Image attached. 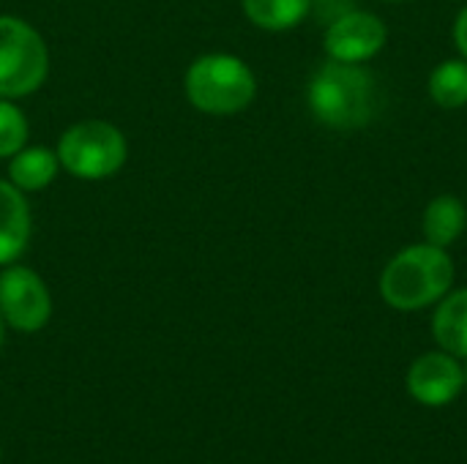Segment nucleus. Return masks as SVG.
Here are the masks:
<instances>
[{
  "label": "nucleus",
  "mask_w": 467,
  "mask_h": 464,
  "mask_svg": "<svg viewBox=\"0 0 467 464\" xmlns=\"http://www.w3.org/2000/svg\"><path fill=\"white\" fill-rule=\"evenodd\" d=\"M306 104L317 123L334 131H358L380 107L378 77L364 63L326 60L306 85Z\"/></svg>",
  "instance_id": "nucleus-1"
},
{
  "label": "nucleus",
  "mask_w": 467,
  "mask_h": 464,
  "mask_svg": "<svg viewBox=\"0 0 467 464\" xmlns=\"http://www.w3.org/2000/svg\"><path fill=\"white\" fill-rule=\"evenodd\" d=\"M454 287V260L449 249L413 243L397 252L380 273V298L397 312L435 306Z\"/></svg>",
  "instance_id": "nucleus-2"
},
{
  "label": "nucleus",
  "mask_w": 467,
  "mask_h": 464,
  "mask_svg": "<svg viewBox=\"0 0 467 464\" xmlns=\"http://www.w3.org/2000/svg\"><path fill=\"white\" fill-rule=\"evenodd\" d=\"M189 104L211 118L244 112L257 96V77L246 60L230 52H208L189 63L183 74Z\"/></svg>",
  "instance_id": "nucleus-3"
},
{
  "label": "nucleus",
  "mask_w": 467,
  "mask_h": 464,
  "mask_svg": "<svg viewBox=\"0 0 467 464\" xmlns=\"http://www.w3.org/2000/svg\"><path fill=\"white\" fill-rule=\"evenodd\" d=\"M60 170L77 180H107L126 167V134L109 120H79L68 126L55 148Z\"/></svg>",
  "instance_id": "nucleus-4"
},
{
  "label": "nucleus",
  "mask_w": 467,
  "mask_h": 464,
  "mask_svg": "<svg viewBox=\"0 0 467 464\" xmlns=\"http://www.w3.org/2000/svg\"><path fill=\"white\" fill-rule=\"evenodd\" d=\"M49 77L44 36L14 14H0V98H27Z\"/></svg>",
  "instance_id": "nucleus-5"
},
{
  "label": "nucleus",
  "mask_w": 467,
  "mask_h": 464,
  "mask_svg": "<svg viewBox=\"0 0 467 464\" xmlns=\"http://www.w3.org/2000/svg\"><path fill=\"white\" fill-rule=\"evenodd\" d=\"M0 314L19 334L41 331L52 317V295L47 282L27 265H5L0 271Z\"/></svg>",
  "instance_id": "nucleus-6"
},
{
  "label": "nucleus",
  "mask_w": 467,
  "mask_h": 464,
  "mask_svg": "<svg viewBox=\"0 0 467 464\" xmlns=\"http://www.w3.org/2000/svg\"><path fill=\"white\" fill-rule=\"evenodd\" d=\"M389 41L386 22L372 11H345L326 27L323 46L331 60L339 63H369L383 52Z\"/></svg>",
  "instance_id": "nucleus-7"
},
{
  "label": "nucleus",
  "mask_w": 467,
  "mask_h": 464,
  "mask_svg": "<svg viewBox=\"0 0 467 464\" xmlns=\"http://www.w3.org/2000/svg\"><path fill=\"white\" fill-rule=\"evenodd\" d=\"M408 394L424 407H446L465 391V375L460 358L446 350L419 356L405 377Z\"/></svg>",
  "instance_id": "nucleus-8"
},
{
  "label": "nucleus",
  "mask_w": 467,
  "mask_h": 464,
  "mask_svg": "<svg viewBox=\"0 0 467 464\" xmlns=\"http://www.w3.org/2000/svg\"><path fill=\"white\" fill-rule=\"evenodd\" d=\"M33 235V213L25 200V191H19L11 180L0 178V268L16 263Z\"/></svg>",
  "instance_id": "nucleus-9"
},
{
  "label": "nucleus",
  "mask_w": 467,
  "mask_h": 464,
  "mask_svg": "<svg viewBox=\"0 0 467 464\" xmlns=\"http://www.w3.org/2000/svg\"><path fill=\"white\" fill-rule=\"evenodd\" d=\"M432 336L441 350L451 353L454 358H467V287L449 290L432 314Z\"/></svg>",
  "instance_id": "nucleus-10"
},
{
  "label": "nucleus",
  "mask_w": 467,
  "mask_h": 464,
  "mask_svg": "<svg viewBox=\"0 0 467 464\" xmlns=\"http://www.w3.org/2000/svg\"><path fill=\"white\" fill-rule=\"evenodd\" d=\"M467 230V208L457 194H438L421 216L424 241L441 249L454 246Z\"/></svg>",
  "instance_id": "nucleus-11"
},
{
  "label": "nucleus",
  "mask_w": 467,
  "mask_h": 464,
  "mask_svg": "<svg viewBox=\"0 0 467 464\" xmlns=\"http://www.w3.org/2000/svg\"><path fill=\"white\" fill-rule=\"evenodd\" d=\"M57 172H60V159L52 148L44 145H33V148L25 145L19 153L8 159V180L25 194L44 191L47 186H52Z\"/></svg>",
  "instance_id": "nucleus-12"
},
{
  "label": "nucleus",
  "mask_w": 467,
  "mask_h": 464,
  "mask_svg": "<svg viewBox=\"0 0 467 464\" xmlns=\"http://www.w3.org/2000/svg\"><path fill=\"white\" fill-rule=\"evenodd\" d=\"M241 8L254 27L285 33L298 27L315 5L312 0H241Z\"/></svg>",
  "instance_id": "nucleus-13"
},
{
  "label": "nucleus",
  "mask_w": 467,
  "mask_h": 464,
  "mask_svg": "<svg viewBox=\"0 0 467 464\" xmlns=\"http://www.w3.org/2000/svg\"><path fill=\"white\" fill-rule=\"evenodd\" d=\"M430 98L441 109H462L467 107V60L465 57H449L441 60L427 79Z\"/></svg>",
  "instance_id": "nucleus-14"
},
{
  "label": "nucleus",
  "mask_w": 467,
  "mask_h": 464,
  "mask_svg": "<svg viewBox=\"0 0 467 464\" xmlns=\"http://www.w3.org/2000/svg\"><path fill=\"white\" fill-rule=\"evenodd\" d=\"M30 137V123L25 112L11 101L0 98V159H11L27 145Z\"/></svg>",
  "instance_id": "nucleus-15"
},
{
  "label": "nucleus",
  "mask_w": 467,
  "mask_h": 464,
  "mask_svg": "<svg viewBox=\"0 0 467 464\" xmlns=\"http://www.w3.org/2000/svg\"><path fill=\"white\" fill-rule=\"evenodd\" d=\"M454 44L460 49V57L467 60V3L460 8V14L454 19Z\"/></svg>",
  "instance_id": "nucleus-16"
},
{
  "label": "nucleus",
  "mask_w": 467,
  "mask_h": 464,
  "mask_svg": "<svg viewBox=\"0 0 467 464\" xmlns=\"http://www.w3.org/2000/svg\"><path fill=\"white\" fill-rule=\"evenodd\" d=\"M331 3H337V0H312V5H331Z\"/></svg>",
  "instance_id": "nucleus-17"
},
{
  "label": "nucleus",
  "mask_w": 467,
  "mask_h": 464,
  "mask_svg": "<svg viewBox=\"0 0 467 464\" xmlns=\"http://www.w3.org/2000/svg\"><path fill=\"white\" fill-rule=\"evenodd\" d=\"M3 334H5V323H3V314H0V347H3Z\"/></svg>",
  "instance_id": "nucleus-18"
},
{
  "label": "nucleus",
  "mask_w": 467,
  "mask_h": 464,
  "mask_svg": "<svg viewBox=\"0 0 467 464\" xmlns=\"http://www.w3.org/2000/svg\"><path fill=\"white\" fill-rule=\"evenodd\" d=\"M462 375H465V388H467V358H465V364H462Z\"/></svg>",
  "instance_id": "nucleus-19"
},
{
  "label": "nucleus",
  "mask_w": 467,
  "mask_h": 464,
  "mask_svg": "<svg viewBox=\"0 0 467 464\" xmlns=\"http://www.w3.org/2000/svg\"><path fill=\"white\" fill-rule=\"evenodd\" d=\"M386 3H405V0H386Z\"/></svg>",
  "instance_id": "nucleus-20"
}]
</instances>
